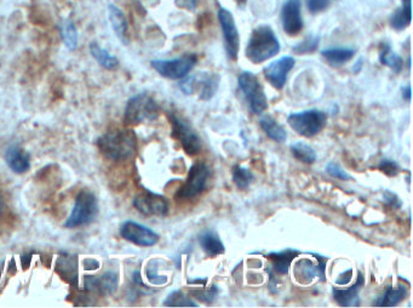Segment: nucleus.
<instances>
[{"label":"nucleus","instance_id":"nucleus-36","mask_svg":"<svg viewBox=\"0 0 413 308\" xmlns=\"http://www.w3.org/2000/svg\"><path fill=\"white\" fill-rule=\"evenodd\" d=\"M58 267H60V274H68L70 276L68 281L77 283V264L74 261H72L71 256H66L58 261Z\"/></svg>","mask_w":413,"mask_h":308},{"label":"nucleus","instance_id":"nucleus-47","mask_svg":"<svg viewBox=\"0 0 413 308\" xmlns=\"http://www.w3.org/2000/svg\"><path fill=\"white\" fill-rule=\"evenodd\" d=\"M237 3H245L247 0H237Z\"/></svg>","mask_w":413,"mask_h":308},{"label":"nucleus","instance_id":"nucleus-14","mask_svg":"<svg viewBox=\"0 0 413 308\" xmlns=\"http://www.w3.org/2000/svg\"><path fill=\"white\" fill-rule=\"evenodd\" d=\"M317 262L307 259H302L296 264V279L301 284H310L314 279L319 281H325L326 279V262L327 257L319 255V254H312Z\"/></svg>","mask_w":413,"mask_h":308},{"label":"nucleus","instance_id":"nucleus-18","mask_svg":"<svg viewBox=\"0 0 413 308\" xmlns=\"http://www.w3.org/2000/svg\"><path fill=\"white\" fill-rule=\"evenodd\" d=\"M4 159L10 170L15 174H25L31 167V157L18 146H10L5 150Z\"/></svg>","mask_w":413,"mask_h":308},{"label":"nucleus","instance_id":"nucleus-8","mask_svg":"<svg viewBox=\"0 0 413 308\" xmlns=\"http://www.w3.org/2000/svg\"><path fill=\"white\" fill-rule=\"evenodd\" d=\"M237 84L247 98L251 112L254 115H262L268 108V100L258 78L251 72H242L237 77Z\"/></svg>","mask_w":413,"mask_h":308},{"label":"nucleus","instance_id":"nucleus-44","mask_svg":"<svg viewBox=\"0 0 413 308\" xmlns=\"http://www.w3.org/2000/svg\"><path fill=\"white\" fill-rule=\"evenodd\" d=\"M361 67H362V60H361L360 58V60H359V63L354 66V72H355V73H358V72L360 71Z\"/></svg>","mask_w":413,"mask_h":308},{"label":"nucleus","instance_id":"nucleus-34","mask_svg":"<svg viewBox=\"0 0 413 308\" xmlns=\"http://www.w3.org/2000/svg\"><path fill=\"white\" fill-rule=\"evenodd\" d=\"M319 44H320V38L319 37L308 36L299 44L296 45L295 48H294V51L297 55L315 53L317 49L319 48Z\"/></svg>","mask_w":413,"mask_h":308},{"label":"nucleus","instance_id":"nucleus-30","mask_svg":"<svg viewBox=\"0 0 413 308\" xmlns=\"http://www.w3.org/2000/svg\"><path fill=\"white\" fill-rule=\"evenodd\" d=\"M164 306H166V307H198V304H195L193 300L190 299L183 291L180 290L172 291L171 294H169L164 301Z\"/></svg>","mask_w":413,"mask_h":308},{"label":"nucleus","instance_id":"nucleus-41","mask_svg":"<svg viewBox=\"0 0 413 308\" xmlns=\"http://www.w3.org/2000/svg\"><path fill=\"white\" fill-rule=\"evenodd\" d=\"M353 279V269H349L346 272L341 273L339 274V277L336 279V284H339V285H346V284H349V283L352 282Z\"/></svg>","mask_w":413,"mask_h":308},{"label":"nucleus","instance_id":"nucleus-39","mask_svg":"<svg viewBox=\"0 0 413 308\" xmlns=\"http://www.w3.org/2000/svg\"><path fill=\"white\" fill-rule=\"evenodd\" d=\"M307 5L310 13H321L330 6V0H308Z\"/></svg>","mask_w":413,"mask_h":308},{"label":"nucleus","instance_id":"nucleus-3","mask_svg":"<svg viewBox=\"0 0 413 308\" xmlns=\"http://www.w3.org/2000/svg\"><path fill=\"white\" fill-rule=\"evenodd\" d=\"M160 115V106L153 97L147 93L131 97L126 103L124 113V123L129 127L140 124L153 123Z\"/></svg>","mask_w":413,"mask_h":308},{"label":"nucleus","instance_id":"nucleus-10","mask_svg":"<svg viewBox=\"0 0 413 308\" xmlns=\"http://www.w3.org/2000/svg\"><path fill=\"white\" fill-rule=\"evenodd\" d=\"M198 58L194 53H187L173 60H154L152 67L159 75L167 79H183L197 65Z\"/></svg>","mask_w":413,"mask_h":308},{"label":"nucleus","instance_id":"nucleus-6","mask_svg":"<svg viewBox=\"0 0 413 308\" xmlns=\"http://www.w3.org/2000/svg\"><path fill=\"white\" fill-rule=\"evenodd\" d=\"M287 123L301 136H317L327 124V115L319 110H304L299 113H291L287 117Z\"/></svg>","mask_w":413,"mask_h":308},{"label":"nucleus","instance_id":"nucleus-28","mask_svg":"<svg viewBox=\"0 0 413 308\" xmlns=\"http://www.w3.org/2000/svg\"><path fill=\"white\" fill-rule=\"evenodd\" d=\"M291 153L294 154L296 159L304 164H314L317 162V152L312 146L307 145L304 142H295L290 146Z\"/></svg>","mask_w":413,"mask_h":308},{"label":"nucleus","instance_id":"nucleus-25","mask_svg":"<svg viewBox=\"0 0 413 308\" xmlns=\"http://www.w3.org/2000/svg\"><path fill=\"white\" fill-rule=\"evenodd\" d=\"M110 20L112 27L114 30L115 36L122 40L124 44H128V21L123 11L115 5H110Z\"/></svg>","mask_w":413,"mask_h":308},{"label":"nucleus","instance_id":"nucleus-13","mask_svg":"<svg viewBox=\"0 0 413 308\" xmlns=\"http://www.w3.org/2000/svg\"><path fill=\"white\" fill-rule=\"evenodd\" d=\"M133 207L137 212L145 216H166L170 210V205L162 194L153 192H145L137 194L133 198Z\"/></svg>","mask_w":413,"mask_h":308},{"label":"nucleus","instance_id":"nucleus-35","mask_svg":"<svg viewBox=\"0 0 413 308\" xmlns=\"http://www.w3.org/2000/svg\"><path fill=\"white\" fill-rule=\"evenodd\" d=\"M218 294H220V289L216 284H214L210 289H204V290L195 289V290L189 293V295L193 296L195 299L202 301L205 304H212L217 299Z\"/></svg>","mask_w":413,"mask_h":308},{"label":"nucleus","instance_id":"nucleus-11","mask_svg":"<svg viewBox=\"0 0 413 308\" xmlns=\"http://www.w3.org/2000/svg\"><path fill=\"white\" fill-rule=\"evenodd\" d=\"M218 20L222 27V33L225 38V53L229 60L237 61L239 48H240V34L237 31V23L234 20L233 13L229 10L220 6L218 8Z\"/></svg>","mask_w":413,"mask_h":308},{"label":"nucleus","instance_id":"nucleus-22","mask_svg":"<svg viewBox=\"0 0 413 308\" xmlns=\"http://www.w3.org/2000/svg\"><path fill=\"white\" fill-rule=\"evenodd\" d=\"M409 295V289L405 285L388 286L383 295L376 301L377 307H394L396 304H400L402 300L406 299Z\"/></svg>","mask_w":413,"mask_h":308},{"label":"nucleus","instance_id":"nucleus-5","mask_svg":"<svg viewBox=\"0 0 413 308\" xmlns=\"http://www.w3.org/2000/svg\"><path fill=\"white\" fill-rule=\"evenodd\" d=\"M211 177V169L204 162H198L193 164L189 169L188 177L185 179L183 185L181 186L175 198L178 202L189 200V199L198 197L206 188L207 181Z\"/></svg>","mask_w":413,"mask_h":308},{"label":"nucleus","instance_id":"nucleus-19","mask_svg":"<svg viewBox=\"0 0 413 308\" xmlns=\"http://www.w3.org/2000/svg\"><path fill=\"white\" fill-rule=\"evenodd\" d=\"M84 282L86 290L101 291L103 294H108L118 288L119 276L115 272H106L100 278L86 276L84 278Z\"/></svg>","mask_w":413,"mask_h":308},{"label":"nucleus","instance_id":"nucleus-32","mask_svg":"<svg viewBox=\"0 0 413 308\" xmlns=\"http://www.w3.org/2000/svg\"><path fill=\"white\" fill-rule=\"evenodd\" d=\"M159 267H160V260H150L145 267V276L150 284L158 286L165 285L169 282V277L166 274H160Z\"/></svg>","mask_w":413,"mask_h":308},{"label":"nucleus","instance_id":"nucleus-38","mask_svg":"<svg viewBox=\"0 0 413 308\" xmlns=\"http://www.w3.org/2000/svg\"><path fill=\"white\" fill-rule=\"evenodd\" d=\"M326 172H327L330 177H336V179H339V180H353V177H350L346 170H343L342 167H339V164H327V167H326Z\"/></svg>","mask_w":413,"mask_h":308},{"label":"nucleus","instance_id":"nucleus-9","mask_svg":"<svg viewBox=\"0 0 413 308\" xmlns=\"http://www.w3.org/2000/svg\"><path fill=\"white\" fill-rule=\"evenodd\" d=\"M169 119L171 123L172 137L180 142L185 153L188 155H197L200 153L202 150V139L192 128V125L175 113H170Z\"/></svg>","mask_w":413,"mask_h":308},{"label":"nucleus","instance_id":"nucleus-1","mask_svg":"<svg viewBox=\"0 0 413 308\" xmlns=\"http://www.w3.org/2000/svg\"><path fill=\"white\" fill-rule=\"evenodd\" d=\"M97 146L106 158L125 162L136 154V134L131 129L107 132L97 140Z\"/></svg>","mask_w":413,"mask_h":308},{"label":"nucleus","instance_id":"nucleus-4","mask_svg":"<svg viewBox=\"0 0 413 308\" xmlns=\"http://www.w3.org/2000/svg\"><path fill=\"white\" fill-rule=\"evenodd\" d=\"M98 214V203L93 192L88 190L81 191L75 198L74 207L71 215L68 216L65 227L77 229L80 226L91 224Z\"/></svg>","mask_w":413,"mask_h":308},{"label":"nucleus","instance_id":"nucleus-45","mask_svg":"<svg viewBox=\"0 0 413 308\" xmlns=\"http://www.w3.org/2000/svg\"><path fill=\"white\" fill-rule=\"evenodd\" d=\"M4 210V200L1 198V194H0V215H1V212Z\"/></svg>","mask_w":413,"mask_h":308},{"label":"nucleus","instance_id":"nucleus-21","mask_svg":"<svg viewBox=\"0 0 413 308\" xmlns=\"http://www.w3.org/2000/svg\"><path fill=\"white\" fill-rule=\"evenodd\" d=\"M355 49L331 48L321 51V56L332 67L343 66L355 56Z\"/></svg>","mask_w":413,"mask_h":308},{"label":"nucleus","instance_id":"nucleus-15","mask_svg":"<svg viewBox=\"0 0 413 308\" xmlns=\"http://www.w3.org/2000/svg\"><path fill=\"white\" fill-rule=\"evenodd\" d=\"M295 58L292 56H282V58L270 62L263 70L266 79L277 90H282L285 86L287 75L295 66Z\"/></svg>","mask_w":413,"mask_h":308},{"label":"nucleus","instance_id":"nucleus-24","mask_svg":"<svg viewBox=\"0 0 413 308\" xmlns=\"http://www.w3.org/2000/svg\"><path fill=\"white\" fill-rule=\"evenodd\" d=\"M260 125L262 130L266 132V135L277 143H282L287 139V132L282 124L277 123L275 119L272 118L270 115H263L260 119Z\"/></svg>","mask_w":413,"mask_h":308},{"label":"nucleus","instance_id":"nucleus-33","mask_svg":"<svg viewBox=\"0 0 413 308\" xmlns=\"http://www.w3.org/2000/svg\"><path fill=\"white\" fill-rule=\"evenodd\" d=\"M61 36L63 43L70 50H74L78 44V33L74 25L68 21L61 27Z\"/></svg>","mask_w":413,"mask_h":308},{"label":"nucleus","instance_id":"nucleus-46","mask_svg":"<svg viewBox=\"0 0 413 308\" xmlns=\"http://www.w3.org/2000/svg\"><path fill=\"white\" fill-rule=\"evenodd\" d=\"M402 5H411V0H402Z\"/></svg>","mask_w":413,"mask_h":308},{"label":"nucleus","instance_id":"nucleus-27","mask_svg":"<svg viewBox=\"0 0 413 308\" xmlns=\"http://www.w3.org/2000/svg\"><path fill=\"white\" fill-rule=\"evenodd\" d=\"M90 53L93 55V58L96 60L103 68L106 70H115L118 67L119 61L118 58L113 56L112 53H108L107 50L101 48L97 43H91L90 44Z\"/></svg>","mask_w":413,"mask_h":308},{"label":"nucleus","instance_id":"nucleus-7","mask_svg":"<svg viewBox=\"0 0 413 308\" xmlns=\"http://www.w3.org/2000/svg\"><path fill=\"white\" fill-rule=\"evenodd\" d=\"M220 75L209 72H202L182 79L180 84L182 93L185 95L198 94L199 100L207 101L215 96L220 86Z\"/></svg>","mask_w":413,"mask_h":308},{"label":"nucleus","instance_id":"nucleus-42","mask_svg":"<svg viewBox=\"0 0 413 308\" xmlns=\"http://www.w3.org/2000/svg\"><path fill=\"white\" fill-rule=\"evenodd\" d=\"M177 5L183 8V9L189 10V11H193L197 9V5H198V0H177Z\"/></svg>","mask_w":413,"mask_h":308},{"label":"nucleus","instance_id":"nucleus-20","mask_svg":"<svg viewBox=\"0 0 413 308\" xmlns=\"http://www.w3.org/2000/svg\"><path fill=\"white\" fill-rule=\"evenodd\" d=\"M299 255V251L286 249V250L279 251V252H269L268 255L266 256L272 261L274 271L279 274L285 276L289 273L292 261L295 260Z\"/></svg>","mask_w":413,"mask_h":308},{"label":"nucleus","instance_id":"nucleus-12","mask_svg":"<svg viewBox=\"0 0 413 308\" xmlns=\"http://www.w3.org/2000/svg\"><path fill=\"white\" fill-rule=\"evenodd\" d=\"M120 236L138 247H154L159 242V234L136 221H125L120 226Z\"/></svg>","mask_w":413,"mask_h":308},{"label":"nucleus","instance_id":"nucleus-40","mask_svg":"<svg viewBox=\"0 0 413 308\" xmlns=\"http://www.w3.org/2000/svg\"><path fill=\"white\" fill-rule=\"evenodd\" d=\"M383 200L384 203L389 205L391 207H395V209H399L402 205V202H401V199L399 198V195L396 193H393L391 191H386L384 193H383Z\"/></svg>","mask_w":413,"mask_h":308},{"label":"nucleus","instance_id":"nucleus-23","mask_svg":"<svg viewBox=\"0 0 413 308\" xmlns=\"http://www.w3.org/2000/svg\"><path fill=\"white\" fill-rule=\"evenodd\" d=\"M200 247L209 256L223 255L225 252V244L220 236L212 231H206L199 237Z\"/></svg>","mask_w":413,"mask_h":308},{"label":"nucleus","instance_id":"nucleus-29","mask_svg":"<svg viewBox=\"0 0 413 308\" xmlns=\"http://www.w3.org/2000/svg\"><path fill=\"white\" fill-rule=\"evenodd\" d=\"M411 21H412L411 5H402L391 16V26L396 31H402L411 25Z\"/></svg>","mask_w":413,"mask_h":308},{"label":"nucleus","instance_id":"nucleus-37","mask_svg":"<svg viewBox=\"0 0 413 308\" xmlns=\"http://www.w3.org/2000/svg\"><path fill=\"white\" fill-rule=\"evenodd\" d=\"M378 169L383 172V174H386L387 177H396L399 172H400V167H399V164L394 162V160H389V159H384L382 160L379 165H378Z\"/></svg>","mask_w":413,"mask_h":308},{"label":"nucleus","instance_id":"nucleus-26","mask_svg":"<svg viewBox=\"0 0 413 308\" xmlns=\"http://www.w3.org/2000/svg\"><path fill=\"white\" fill-rule=\"evenodd\" d=\"M379 61L382 63L383 66L389 67L395 73H400L404 68V60L401 58L399 53H394L391 50L389 45L382 44L381 51H379Z\"/></svg>","mask_w":413,"mask_h":308},{"label":"nucleus","instance_id":"nucleus-43","mask_svg":"<svg viewBox=\"0 0 413 308\" xmlns=\"http://www.w3.org/2000/svg\"><path fill=\"white\" fill-rule=\"evenodd\" d=\"M402 97H404L405 100H407V101L411 100V86L409 85L402 89Z\"/></svg>","mask_w":413,"mask_h":308},{"label":"nucleus","instance_id":"nucleus-17","mask_svg":"<svg viewBox=\"0 0 413 308\" xmlns=\"http://www.w3.org/2000/svg\"><path fill=\"white\" fill-rule=\"evenodd\" d=\"M365 284V277L362 273H358L355 284L347 289H332L334 301L342 307H358L360 304V289Z\"/></svg>","mask_w":413,"mask_h":308},{"label":"nucleus","instance_id":"nucleus-16","mask_svg":"<svg viewBox=\"0 0 413 308\" xmlns=\"http://www.w3.org/2000/svg\"><path fill=\"white\" fill-rule=\"evenodd\" d=\"M282 23L286 34L294 37L301 33L303 28V18L299 0H286L282 10Z\"/></svg>","mask_w":413,"mask_h":308},{"label":"nucleus","instance_id":"nucleus-2","mask_svg":"<svg viewBox=\"0 0 413 308\" xmlns=\"http://www.w3.org/2000/svg\"><path fill=\"white\" fill-rule=\"evenodd\" d=\"M280 41L273 28L267 25L256 27L247 41L245 55L252 63H262L280 53Z\"/></svg>","mask_w":413,"mask_h":308},{"label":"nucleus","instance_id":"nucleus-31","mask_svg":"<svg viewBox=\"0 0 413 308\" xmlns=\"http://www.w3.org/2000/svg\"><path fill=\"white\" fill-rule=\"evenodd\" d=\"M254 180L255 177L250 169L242 165H235L233 167V182L239 190H245L254 182Z\"/></svg>","mask_w":413,"mask_h":308}]
</instances>
